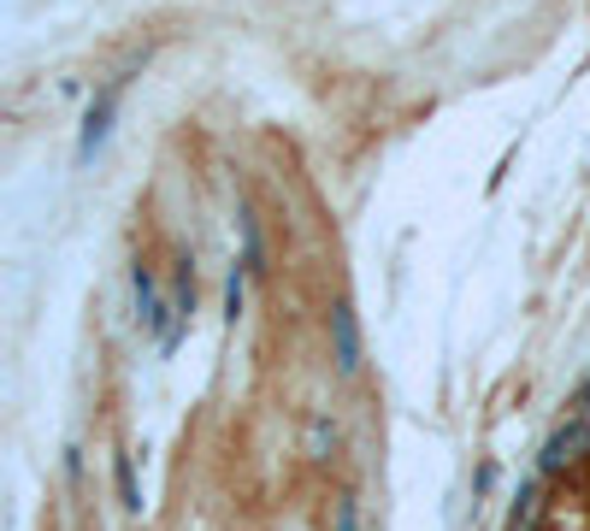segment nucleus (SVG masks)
I'll return each mask as SVG.
<instances>
[{
    "instance_id": "1",
    "label": "nucleus",
    "mask_w": 590,
    "mask_h": 531,
    "mask_svg": "<svg viewBox=\"0 0 590 531\" xmlns=\"http://www.w3.org/2000/svg\"><path fill=\"white\" fill-rule=\"evenodd\" d=\"M538 531H590V496H585V491L555 496V508L543 514V526H538Z\"/></svg>"
},
{
    "instance_id": "2",
    "label": "nucleus",
    "mask_w": 590,
    "mask_h": 531,
    "mask_svg": "<svg viewBox=\"0 0 590 531\" xmlns=\"http://www.w3.org/2000/svg\"><path fill=\"white\" fill-rule=\"evenodd\" d=\"M112 100H119V95H100L95 100V107H89V119H83V160H89V154L100 148V142H107V124H112Z\"/></svg>"
}]
</instances>
